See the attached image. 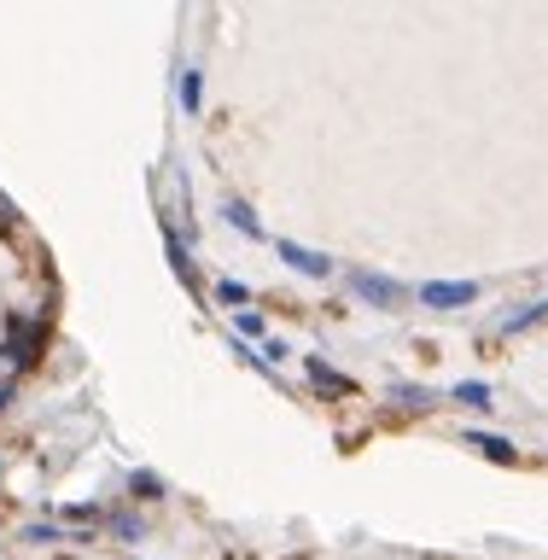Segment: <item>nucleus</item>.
<instances>
[{
	"label": "nucleus",
	"mask_w": 548,
	"mask_h": 560,
	"mask_svg": "<svg viewBox=\"0 0 548 560\" xmlns=\"http://www.w3.org/2000/svg\"><path fill=\"white\" fill-rule=\"evenodd\" d=\"M217 304H222V310H245V304H252V287L228 275V280H217Z\"/></svg>",
	"instance_id": "8"
},
{
	"label": "nucleus",
	"mask_w": 548,
	"mask_h": 560,
	"mask_svg": "<svg viewBox=\"0 0 548 560\" xmlns=\"http://www.w3.org/2000/svg\"><path fill=\"white\" fill-rule=\"evenodd\" d=\"M222 217H228V228H240L245 240H263V222H257V210L245 199H222Z\"/></svg>",
	"instance_id": "5"
},
{
	"label": "nucleus",
	"mask_w": 548,
	"mask_h": 560,
	"mask_svg": "<svg viewBox=\"0 0 548 560\" xmlns=\"http://www.w3.org/2000/svg\"><path fill=\"white\" fill-rule=\"evenodd\" d=\"M537 322H548V298H537V304H525V310H514V315H508V322H502V332H508V339H514V332H525V327H537Z\"/></svg>",
	"instance_id": "7"
},
{
	"label": "nucleus",
	"mask_w": 548,
	"mask_h": 560,
	"mask_svg": "<svg viewBox=\"0 0 548 560\" xmlns=\"http://www.w3.org/2000/svg\"><path fill=\"white\" fill-rule=\"evenodd\" d=\"M135 497H164V479H152V472H135Z\"/></svg>",
	"instance_id": "13"
},
{
	"label": "nucleus",
	"mask_w": 548,
	"mask_h": 560,
	"mask_svg": "<svg viewBox=\"0 0 548 560\" xmlns=\"http://www.w3.org/2000/svg\"><path fill=\"white\" fill-rule=\"evenodd\" d=\"M42 345H47V322L12 315V322H7V345H0V368H7V374H18V368H30L35 357H42Z\"/></svg>",
	"instance_id": "1"
},
{
	"label": "nucleus",
	"mask_w": 548,
	"mask_h": 560,
	"mask_svg": "<svg viewBox=\"0 0 548 560\" xmlns=\"http://www.w3.org/2000/svg\"><path fill=\"white\" fill-rule=\"evenodd\" d=\"M0 222H7V228H12V222H18V210H12V205H7V199H0Z\"/></svg>",
	"instance_id": "16"
},
{
	"label": "nucleus",
	"mask_w": 548,
	"mask_h": 560,
	"mask_svg": "<svg viewBox=\"0 0 548 560\" xmlns=\"http://www.w3.org/2000/svg\"><path fill=\"white\" fill-rule=\"evenodd\" d=\"M473 298H479L473 280H427V287H420V304L427 310H467Z\"/></svg>",
	"instance_id": "2"
},
{
	"label": "nucleus",
	"mask_w": 548,
	"mask_h": 560,
	"mask_svg": "<svg viewBox=\"0 0 548 560\" xmlns=\"http://www.w3.org/2000/svg\"><path fill=\"white\" fill-rule=\"evenodd\" d=\"M392 397H397V402H409V409H427V402H438V392H427V385H397Z\"/></svg>",
	"instance_id": "11"
},
{
	"label": "nucleus",
	"mask_w": 548,
	"mask_h": 560,
	"mask_svg": "<svg viewBox=\"0 0 548 560\" xmlns=\"http://www.w3.org/2000/svg\"><path fill=\"white\" fill-rule=\"evenodd\" d=\"M199 88H205V82H199V70H182V112H199V105H205V100H199Z\"/></svg>",
	"instance_id": "10"
},
{
	"label": "nucleus",
	"mask_w": 548,
	"mask_h": 560,
	"mask_svg": "<svg viewBox=\"0 0 548 560\" xmlns=\"http://www.w3.org/2000/svg\"><path fill=\"white\" fill-rule=\"evenodd\" d=\"M275 252H280V262H287V269H298L304 280H327V275H333V257L310 252V245H298V240H275Z\"/></svg>",
	"instance_id": "4"
},
{
	"label": "nucleus",
	"mask_w": 548,
	"mask_h": 560,
	"mask_svg": "<svg viewBox=\"0 0 548 560\" xmlns=\"http://www.w3.org/2000/svg\"><path fill=\"white\" fill-rule=\"evenodd\" d=\"M310 380H315V392H333V397H345V392H350V380L339 374V368H327L322 357H310Z\"/></svg>",
	"instance_id": "6"
},
{
	"label": "nucleus",
	"mask_w": 548,
	"mask_h": 560,
	"mask_svg": "<svg viewBox=\"0 0 548 560\" xmlns=\"http://www.w3.org/2000/svg\"><path fill=\"white\" fill-rule=\"evenodd\" d=\"M117 537H140V520L135 514H117Z\"/></svg>",
	"instance_id": "15"
},
{
	"label": "nucleus",
	"mask_w": 548,
	"mask_h": 560,
	"mask_svg": "<svg viewBox=\"0 0 548 560\" xmlns=\"http://www.w3.org/2000/svg\"><path fill=\"white\" fill-rule=\"evenodd\" d=\"M467 438L490 455V462H514V444H508V438H490V432H467Z\"/></svg>",
	"instance_id": "9"
},
{
	"label": "nucleus",
	"mask_w": 548,
	"mask_h": 560,
	"mask_svg": "<svg viewBox=\"0 0 548 560\" xmlns=\"http://www.w3.org/2000/svg\"><path fill=\"white\" fill-rule=\"evenodd\" d=\"M234 332H240V339H263L269 327H263V315H257V310H240V315H234Z\"/></svg>",
	"instance_id": "12"
},
{
	"label": "nucleus",
	"mask_w": 548,
	"mask_h": 560,
	"mask_svg": "<svg viewBox=\"0 0 548 560\" xmlns=\"http://www.w3.org/2000/svg\"><path fill=\"white\" fill-rule=\"evenodd\" d=\"M455 397H462V402H473V409H485V402H490V392H485V385H455Z\"/></svg>",
	"instance_id": "14"
},
{
	"label": "nucleus",
	"mask_w": 548,
	"mask_h": 560,
	"mask_svg": "<svg viewBox=\"0 0 548 560\" xmlns=\"http://www.w3.org/2000/svg\"><path fill=\"white\" fill-rule=\"evenodd\" d=\"M350 292L362 298V304H380V310H397L403 304V287L392 275H368V269H357L350 275Z\"/></svg>",
	"instance_id": "3"
}]
</instances>
